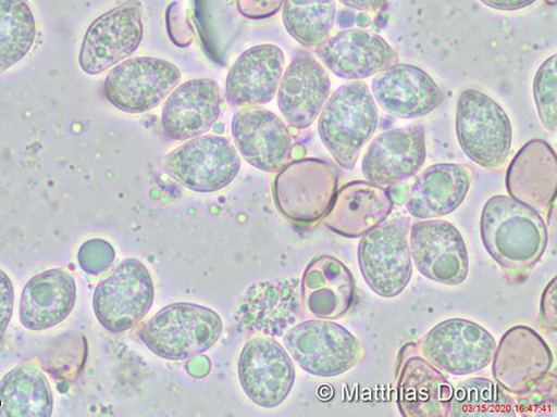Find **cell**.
Segmentation results:
<instances>
[{"instance_id":"6da1fadb","label":"cell","mask_w":557,"mask_h":417,"mask_svg":"<svg viewBox=\"0 0 557 417\" xmlns=\"http://www.w3.org/2000/svg\"><path fill=\"white\" fill-rule=\"evenodd\" d=\"M481 238L487 253L515 285L524 283L548 243L541 214L505 195L491 198L481 215Z\"/></svg>"},{"instance_id":"7a4b0ae2","label":"cell","mask_w":557,"mask_h":417,"mask_svg":"<svg viewBox=\"0 0 557 417\" xmlns=\"http://www.w3.org/2000/svg\"><path fill=\"white\" fill-rule=\"evenodd\" d=\"M379 123V109L369 87L354 81L338 88L324 104L318 130L323 146L337 164L352 170Z\"/></svg>"},{"instance_id":"3957f363","label":"cell","mask_w":557,"mask_h":417,"mask_svg":"<svg viewBox=\"0 0 557 417\" xmlns=\"http://www.w3.org/2000/svg\"><path fill=\"white\" fill-rule=\"evenodd\" d=\"M337 167L326 161L299 159L276 170L272 195L276 211L299 227L327 217L338 192Z\"/></svg>"},{"instance_id":"277c9868","label":"cell","mask_w":557,"mask_h":417,"mask_svg":"<svg viewBox=\"0 0 557 417\" xmlns=\"http://www.w3.org/2000/svg\"><path fill=\"white\" fill-rule=\"evenodd\" d=\"M223 333V320L213 309L194 303H174L144 324L138 337L156 355L185 361L212 349Z\"/></svg>"},{"instance_id":"5b68a950","label":"cell","mask_w":557,"mask_h":417,"mask_svg":"<svg viewBox=\"0 0 557 417\" xmlns=\"http://www.w3.org/2000/svg\"><path fill=\"white\" fill-rule=\"evenodd\" d=\"M458 143L470 160L488 170L502 169L513 141L512 124L506 112L485 92L463 90L457 102Z\"/></svg>"},{"instance_id":"8992f818","label":"cell","mask_w":557,"mask_h":417,"mask_svg":"<svg viewBox=\"0 0 557 417\" xmlns=\"http://www.w3.org/2000/svg\"><path fill=\"white\" fill-rule=\"evenodd\" d=\"M284 344L307 374L336 378L363 361L364 345L347 329L330 319H309L297 324L284 337Z\"/></svg>"},{"instance_id":"52a82bcc","label":"cell","mask_w":557,"mask_h":417,"mask_svg":"<svg viewBox=\"0 0 557 417\" xmlns=\"http://www.w3.org/2000/svg\"><path fill=\"white\" fill-rule=\"evenodd\" d=\"M160 167L185 189L214 193L236 179L242 169V157L228 139L205 134L164 155Z\"/></svg>"},{"instance_id":"ba28073f","label":"cell","mask_w":557,"mask_h":417,"mask_svg":"<svg viewBox=\"0 0 557 417\" xmlns=\"http://www.w3.org/2000/svg\"><path fill=\"white\" fill-rule=\"evenodd\" d=\"M410 225L405 217L386 219L361 238L358 263L368 287L384 299L400 295L411 280Z\"/></svg>"},{"instance_id":"9c48e42d","label":"cell","mask_w":557,"mask_h":417,"mask_svg":"<svg viewBox=\"0 0 557 417\" xmlns=\"http://www.w3.org/2000/svg\"><path fill=\"white\" fill-rule=\"evenodd\" d=\"M154 302V283L147 266L128 258L114 267L92 296V308L101 326L123 333L141 323Z\"/></svg>"},{"instance_id":"30bf717a","label":"cell","mask_w":557,"mask_h":417,"mask_svg":"<svg viewBox=\"0 0 557 417\" xmlns=\"http://www.w3.org/2000/svg\"><path fill=\"white\" fill-rule=\"evenodd\" d=\"M496 346L493 336L478 323L449 318L437 324L418 344L417 351L443 372L462 377L490 365Z\"/></svg>"},{"instance_id":"8fae6325","label":"cell","mask_w":557,"mask_h":417,"mask_svg":"<svg viewBox=\"0 0 557 417\" xmlns=\"http://www.w3.org/2000/svg\"><path fill=\"white\" fill-rule=\"evenodd\" d=\"M181 78L180 70L168 61L135 58L114 66L106 79L104 96L124 113L144 114L163 103Z\"/></svg>"},{"instance_id":"7c38bea8","label":"cell","mask_w":557,"mask_h":417,"mask_svg":"<svg viewBox=\"0 0 557 417\" xmlns=\"http://www.w3.org/2000/svg\"><path fill=\"white\" fill-rule=\"evenodd\" d=\"M238 375L248 399L263 408L282 405L296 382V368L288 351L264 333L253 334L246 342Z\"/></svg>"},{"instance_id":"4fadbf2b","label":"cell","mask_w":557,"mask_h":417,"mask_svg":"<svg viewBox=\"0 0 557 417\" xmlns=\"http://www.w3.org/2000/svg\"><path fill=\"white\" fill-rule=\"evenodd\" d=\"M141 10L128 0L90 24L78 63L88 75H99L133 55L144 40Z\"/></svg>"},{"instance_id":"5bb4252c","label":"cell","mask_w":557,"mask_h":417,"mask_svg":"<svg viewBox=\"0 0 557 417\" xmlns=\"http://www.w3.org/2000/svg\"><path fill=\"white\" fill-rule=\"evenodd\" d=\"M409 245L414 266L430 280L449 287L467 281L470 271L467 244L449 222L424 219L413 224Z\"/></svg>"},{"instance_id":"9a60e30c","label":"cell","mask_w":557,"mask_h":417,"mask_svg":"<svg viewBox=\"0 0 557 417\" xmlns=\"http://www.w3.org/2000/svg\"><path fill=\"white\" fill-rule=\"evenodd\" d=\"M492 361L495 382L513 397L527 393L554 366L547 343L525 326L515 327L503 336Z\"/></svg>"},{"instance_id":"2e32d148","label":"cell","mask_w":557,"mask_h":417,"mask_svg":"<svg viewBox=\"0 0 557 417\" xmlns=\"http://www.w3.org/2000/svg\"><path fill=\"white\" fill-rule=\"evenodd\" d=\"M231 134L242 156L263 172H276L293 156L294 143L288 126L268 110L240 108L232 118Z\"/></svg>"},{"instance_id":"e0dca14e","label":"cell","mask_w":557,"mask_h":417,"mask_svg":"<svg viewBox=\"0 0 557 417\" xmlns=\"http://www.w3.org/2000/svg\"><path fill=\"white\" fill-rule=\"evenodd\" d=\"M426 156L423 126L389 129L369 146L362 160V173L367 181L385 189L420 172Z\"/></svg>"},{"instance_id":"ac0fdd59","label":"cell","mask_w":557,"mask_h":417,"mask_svg":"<svg viewBox=\"0 0 557 417\" xmlns=\"http://www.w3.org/2000/svg\"><path fill=\"white\" fill-rule=\"evenodd\" d=\"M315 53L335 75L349 80L377 75L399 61L383 37L360 27L330 36Z\"/></svg>"},{"instance_id":"d6986e66","label":"cell","mask_w":557,"mask_h":417,"mask_svg":"<svg viewBox=\"0 0 557 417\" xmlns=\"http://www.w3.org/2000/svg\"><path fill=\"white\" fill-rule=\"evenodd\" d=\"M371 90L387 114L404 119L424 117L444 102V92L432 76L408 64H396L377 74Z\"/></svg>"},{"instance_id":"ffe728a7","label":"cell","mask_w":557,"mask_h":417,"mask_svg":"<svg viewBox=\"0 0 557 417\" xmlns=\"http://www.w3.org/2000/svg\"><path fill=\"white\" fill-rule=\"evenodd\" d=\"M331 89L327 72L310 53L300 51L278 84V110L290 126L306 129L319 117L331 97Z\"/></svg>"},{"instance_id":"44dd1931","label":"cell","mask_w":557,"mask_h":417,"mask_svg":"<svg viewBox=\"0 0 557 417\" xmlns=\"http://www.w3.org/2000/svg\"><path fill=\"white\" fill-rule=\"evenodd\" d=\"M401 352L397 370V404L404 417L449 416L453 387L423 355L412 354V344Z\"/></svg>"},{"instance_id":"7402d4cb","label":"cell","mask_w":557,"mask_h":417,"mask_svg":"<svg viewBox=\"0 0 557 417\" xmlns=\"http://www.w3.org/2000/svg\"><path fill=\"white\" fill-rule=\"evenodd\" d=\"M221 105V91L215 80L185 81L171 92L163 106V132L177 142L205 135L216 123Z\"/></svg>"},{"instance_id":"603a6c76","label":"cell","mask_w":557,"mask_h":417,"mask_svg":"<svg viewBox=\"0 0 557 417\" xmlns=\"http://www.w3.org/2000/svg\"><path fill=\"white\" fill-rule=\"evenodd\" d=\"M284 73L285 54L278 46H255L228 71L225 83L226 100L238 108L268 104L275 97Z\"/></svg>"},{"instance_id":"cb8c5ba5","label":"cell","mask_w":557,"mask_h":417,"mask_svg":"<svg viewBox=\"0 0 557 417\" xmlns=\"http://www.w3.org/2000/svg\"><path fill=\"white\" fill-rule=\"evenodd\" d=\"M556 188V154L542 139H532L507 168V193L539 214H548L555 205Z\"/></svg>"},{"instance_id":"d4e9b609","label":"cell","mask_w":557,"mask_h":417,"mask_svg":"<svg viewBox=\"0 0 557 417\" xmlns=\"http://www.w3.org/2000/svg\"><path fill=\"white\" fill-rule=\"evenodd\" d=\"M301 288L304 305L320 319L343 318L357 302V287L351 270L331 254L317 255L309 262Z\"/></svg>"},{"instance_id":"484cf974","label":"cell","mask_w":557,"mask_h":417,"mask_svg":"<svg viewBox=\"0 0 557 417\" xmlns=\"http://www.w3.org/2000/svg\"><path fill=\"white\" fill-rule=\"evenodd\" d=\"M474 173L468 165L436 164L412 185L406 207L418 219H434L455 212L466 201Z\"/></svg>"},{"instance_id":"4316f807","label":"cell","mask_w":557,"mask_h":417,"mask_svg":"<svg viewBox=\"0 0 557 417\" xmlns=\"http://www.w3.org/2000/svg\"><path fill=\"white\" fill-rule=\"evenodd\" d=\"M75 302L76 282L70 270L42 271L34 276L23 291L21 321L30 331L49 330L67 318Z\"/></svg>"},{"instance_id":"83f0119b","label":"cell","mask_w":557,"mask_h":417,"mask_svg":"<svg viewBox=\"0 0 557 417\" xmlns=\"http://www.w3.org/2000/svg\"><path fill=\"white\" fill-rule=\"evenodd\" d=\"M394 203L387 190L369 181H351L338 190L330 214L323 219L334 233L358 239L391 216Z\"/></svg>"},{"instance_id":"f1b7e54d","label":"cell","mask_w":557,"mask_h":417,"mask_svg":"<svg viewBox=\"0 0 557 417\" xmlns=\"http://www.w3.org/2000/svg\"><path fill=\"white\" fill-rule=\"evenodd\" d=\"M53 392L41 368L26 362L0 381V417H50Z\"/></svg>"},{"instance_id":"f546056e","label":"cell","mask_w":557,"mask_h":417,"mask_svg":"<svg viewBox=\"0 0 557 417\" xmlns=\"http://www.w3.org/2000/svg\"><path fill=\"white\" fill-rule=\"evenodd\" d=\"M283 21L289 35L307 50L315 51L335 26V0H285Z\"/></svg>"},{"instance_id":"4dcf8cb0","label":"cell","mask_w":557,"mask_h":417,"mask_svg":"<svg viewBox=\"0 0 557 417\" xmlns=\"http://www.w3.org/2000/svg\"><path fill=\"white\" fill-rule=\"evenodd\" d=\"M515 397L488 379H470L453 389L450 417H516Z\"/></svg>"},{"instance_id":"1f68e13d","label":"cell","mask_w":557,"mask_h":417,"mask_svg":"<svg viewBox=\"0 0 557 417\" xmlns=\"http://www.w3.org/2000/svg\"><path fill=\"white\" fill-rule=\"evenodd\" d=\"M36 37V21L27 0H0V74L29 53Z\"/></svg>"},{"instance_id":"d6a6232c","label":"cell","mask_w":557,"mask_h":417,"mask_svg":"<svg viewBox=\"0 0 557 417\" xmlns=\"http://www.w3.org/2000/svg\"><path fill=\"white\" fill-rule=\"evenodd\" d=\"M534 100L545 128L557 127V56L547 59L539 68L533 83Z\"/></svg>"},{"instance_id":"836d02e7","label":"cell","mask_w":557,"mask_h":417,"mask_svg":"<svg viewBox=\"0 0 557 417\" xmlns=\"http://www.w3.org/2000/svg\"><path fill=\"white\" fill-rule=\"evenodd\" d=\"M522 416H553L556 413V374L548 372L527 393L515 397Z\"/></svg>"},{"instance_id":"e575fe53","label":"cell","mask_w":557,"mask_h":417,"mask_svg":"<svg viewBox=\"0 0 557 417\" xmlns=\"http://www.w3.org/2000/svg\"><path fill=\"white\" fill-rule=\"evenodd\" d=\"M114 249L104 240H90L79 251L81 267L88 274L98 275L107 270L114 262Z\"/></svg>"},{"instance_id":"d590c367","label":"cell","mask_w":557,"mask_h":417,"mask_svg":"<svg viewBox=\"0 0 557 417\" xmlns=\"http://www.w3.org/2000/svg\"><path fill=\"white\" fill-rule=\"evenodd\" d=\"M557 278L543 291L540 305L539 326L547 333H556L557 330Z\"/></svg>"},{"instance_id":"8d00e7d4","label":"cell","mask_w":557,"mask_h":417,"mask_svg":"<svg viewBox=\"0 0 557 417\" xmlns=\"http://www.w3.org/2000/svg\"><path fill=\"white\" fill-rule=\"evenodd\" d=\"M14 287L10 276L0 270V342L3 341L14 312Z\"/></svg>"},{"instance_id":"74e56055","label":"cell","mask_w":557,"mask_h":417,"mask_svg":"<svg viewBox=\"0 0 557 417\" xmlns=\"http://www.w3.org/2000/svg\"><path fill=\"white\" fill-rule=\"evenodd\" d=\"M285 0H237L239 13L249 20L272 17L284 7Z\"/></svg>"},{"instance_id":"f35d334b","label":"cell","mask_w":557,"mask_h":417,"mask_svg":"<svg viewBox=\"0 0 557 417\" xmlns=\"http://www.w3.org/2000/svg\"><path fill=\"white\" fill-rule=\"evenodd\" d=\"M339 2L363 14H380L387 4V0H339Z\"/></svg>"},{"instance_id":"ab89813d","label":"cell","mask_w":557,"mask_h":417,"mask_svg":"<svg viewBox=\"0 0 557 417\" xmlns=\"http://www.w3.org/2000/svg\"><path fill=\"white\" fill-rule=\"evenodd\" d=\"M485 7L503 12H516L533 5L537 0H480Z\"/></svg>"},{"instance_id":"60d3db41","label":"cell","mask_w":557,"mask_h":417,"mask_svg":"<svg viewBox=\"0 0 557 417\" xmlns=\"http://www.w3.org/2000/svg\"><path fill=\"white\" fill-rule=\"evenodd\" d=\"M386 190L394 205H404L407 203L410 193L408 184L399 181L391 185Z\"/></svg>"},{"instance_id":"b9f144b4","label":"cell","mask_w":557,"mask_h":417,"mask_svg":"<svg viewBox=\"0 0 557 417\" xmlns=\"http://www.w3.org/2000/svg\"><path fill=\"white\" fill-rule=\"evenodd\" d=\"M356 23L358 24V26L360 28H363L366 26L369 25V22H368V18L366 17V14H360L357 18H356Z\"/></svg>"}]
</instances>
